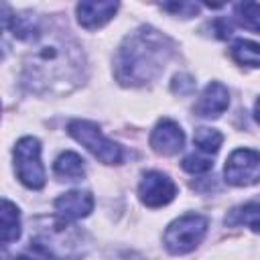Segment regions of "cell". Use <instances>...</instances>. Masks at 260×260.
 I'll return each mask as SVG.
<instances>
[{
    "instance_id": "obj_1",
    "label": "cell",
    "mask_w": 260,
    "mask_h": 260,
    "mask_svg": "<svg viewBox=\"0 0 260 260\" xmlns=\"http://www.w3.org/2000/svg\"><path fill=\"white\" fill-rule=\"evenodd\" d=\"M171 55L169 41L152 28H140L124 39L114 59V73L122 85H144L152 81Z\"/></svg>"
},
{
    "instance_id": "obj_2",
    "label": "cell",
    "mask_w": 260,
    "mask_h": 260,
    "mask_svg": "<svg viewBox=\"0 0 260 260\" xmlns=\"http://www.w3.org/2000/svg\"><path fill=\"white\" fill-rule=\"evenodd\" d=\"M81 67L83 59L75 45L65 39H47L30 53L24 65L26 83L35 91L53 89L57 85L69 89L79 81Z\"/></svg>"
},
{
    "instance_id": "obj_3",
    "label": "cell",
    "mask_w": 260,
    "mask_h": 260,
    "mask_svg": "<svg viewBox=\"0 0 260 260\" xmlns=\"http://www.w3.org/2000/svg\"><path fill=\"white\" fill-rule=\"evenodd\" d=\"M30 244L55 260H77L83 254V234L63 217L39 219Z\"/></svg>"
},
{
    "instance_id": "obj_4",
    "label": "cell",
    "mask_w": 260,
    "mask_h": 260,
    "mask_svg": "<svg viewBox=\"0 0 260 260\" xmlns=\"http://www.w3.org/2000/svg\"><path fill=\"white\" fill-rule=\"evenodd\" d=\"M207 232V219L199 213H187L169 223L165 230V248L171 254H187L199 246Z\"/></svg>"
},
{
    "instance_id": "obj_5",
    "label": "cell",
    "mask_w": 260,
    "mask_h": 260,
    "mask_svg": "<svg viewBox=\"0 0 260 260\" xmlns=\"http://www.w3.org/2000/svg\"><path fill=\"white\" fill-rule=\"evenodd\" d=\"M67 132L79 142L83 144L95 158H100L106 165H118L122 160V148L106 138L100 130V126H95L93 122L87 120H71L67 126Z\"/></svg>"
},
{
    "instance_id": "obj_6",
    "label": "cell",
    "mask_w": 260,
    "mask_h": 260,
    "mask_svg": "<svg viewBox=\"0 0 260 260\" xmlns=\"http://www.w3.org/2000/svg\"><path fill=\"white\" fill-rule=\"evenodd\" d=\"M14 167L22 185L41 189L45 185V169L41 162V142L35 136H24L14 146Z\"/></svg>"
},
{
    "instance_id": "obj_7",
    "label": "cell",
    "mask_w": 260,
    "mask_h": 260,
    "mask_svg": "<svg viewBox=\"0 0 260 260\" xmlns=\"http://www.w3.org/2000/svg\"><path fill=\"white\" fill-rule=\"evenodd\" d=\"M225 183L234 187H250L260 181V152L252 148L234 150L223 167Z\"/></svg>"
},
{
    "instance_id": "obj_8",
    "label": "cell",
    "mask_w": 260,
    "mask_h": 260,
    "mask_svg": "<svg viewBox=\"0 0 260 260\" xmlns=\"http://www.w3.org/2000/svg\"><path fill=\"white\" fill-rule=\"evenodd\" d=\"M138 195L140 201L148 207H160L167 205L175 199L177 195V185L162 173L158 171H148L142 175L138 183Z\"/></svg>"
},
{
    "instance_id": "obj_9",
    "label": "cell",
    "mask_w": 260,
    "mask_h": 260,
    "mask_svg": "<svg viewBox=\"0 0 260 260\" xmlns=\"http://www.w3.org/2000/svg\"><path fill=\"white\" fill-rule=\"evenodd\" d=\"M183 144H185V134H183L181 126L175 120L162 118L152 128L150 146L158 154H177L183 148Z\"/></svg>"
},
{
    "instance_id": "obj_10",
    "label": "cell",
    "mask_w": 260,
    "mask_h": 260,
    "mask_svg": "<svg viewBox=\"0 0 260 260\" xmlns=\"http://www.w3.org/2000/svg\"><path fill=\"white\" fill-rule=\"evenodd\" d=\"M228 104H230V93L225 85H221L219 81H211L201 91L193 112L201 118H217L228 110Z\"/></svg>"
},
{
    "instance_id": "obj_11",
    "label": "cell",
    "mask_w": 260,
    "mask_h": 260,
    "mask_svg": "<svg viewBox=\"0 0 260 260\" xmlns=\"http://www.w3.org/2000/svg\"><path fill=\"white\" fill-rule=\"evenodd\" d=\"M55 209L59 217L71 221L87 217L93 209V197L89 191H67L55 199Z\"/></svg>"
},
{
    "instance_id": "obj_12",
    "label": "cell",
    "mask_w": 260,
    "mask_h": 260,
    "mask_svg": "<svg viewBox=\"0 0 260 260\" xmlns=\"http://www.w3.org/2000/svg\"><path fill=\"white\" fill-rule=\"evenodd\" d=\"M118 10V2H79L75 12L77 20L85 28H100L104 26Z\"/></svg>"
},
{
    "instance_id": "obj_13",
    "label": "cell",
    "mask_w": 260,
    "mask_h": 260,
    "mask_svg": "<svg viewBox=\"0 0 260 260\" xmlns=\"http://www.w3.org/2000/svg\"><path fill=\"white\" fill-rule=\"evenodd\" d=\"M53 171L57 177L65 179V181H75V179H81L85 169H83V158L77 154V152H71V150H65L57 156L55 165H53Z\"/></svg>"
},
{
    "instance_id": "obj_14",
    "label": "cell",
    "mask_w": 260,
    "mask_h": 260,
    "mask_svg": "<svg viewBox=\"0 0 260 260\" xmlns=\"http://www.w3.org/2000/svg\"><path fill=\"white\" fill-rule=\"evenodd\" d=\"M225 223L230 225H248L254 232H260V201H250L244 203L225 217Z\"/></svg>"
},
{
    "instance_id": "obj_15",
    "label": "cell",
    "mask_w": 260,
    "mask_h": 260,
    "mask_svg": "<svg viewBox=\"0 0 260 260\" xmlns=\"http://www.w3.org/2000/svg\"><path fill=\"white\" fill-rule=\"evenodd\" d=\"M0 213H2V244L8 246L20 236V213H18V207L8 199L2 201Z\"/></svg>"
},
{
    "instance_id": "obj_16",
    "label": "cell",
    "mask_w": 260,
    "mask_h": 260,
    "mask_svg": "<svg viewBox=\"0 0 260 260\" xmlns=\"http://www.w3.org/2000/svg\"><path fill=\"white\" fill-rule=\"evenodd\" d=\"M4 26L8 30H12V35L20 41H28L35 39L39 35V24L35 16L28 14H12V16H4Z\"/></svg>"
},
{
    "instance_id": "obj_17",
    "label": "cell",
    "mask_w": 260,
    "mask_h": 260,
    "mask_svg": "<svg viewBox=\"0 0 260 260\" xmlns=\"http://www.w3.org/2000/svg\"><path fill=\"white\" fill-rule=\"evenodd\" d=\"M232 57L240 63V65H248V67H260V45L254 41H236L232 45Z\"/></svg>"
},
{
    "instance_id": "obj_18",
    "label": "cell",
    "mask_w": 260,
    "mask_h": 260,
    "mask_svg": "<svg viewBox=\"0 0 260 260\" xmlns=\"http://www.w3.org/2000/svg\"><path fill=\"white\" fill-rule=\"evenodd\" d=\"M193 142L197 144L199 150H203V152H207V154H213V152L219 150V146H221V142H223V136H221V132L215 130V128L201 126V128L195 130Z\"/></svg>"
},
{
    "instance_id": "obj_19",
    "label": "cell",
    "mask_w": 260,
    "mask_h": 260,
    "mask_svg": "<svg viewBox=\"0 0 260 260\" xmlns=\"http://www.w3.org/2000/svg\"><path fill=\"white\" fill-rule=\"evenodd\" d=\"M236 18L244 28L260 32V4H256V2L236 4Z\"/></svg>"
},
{
    "instance_id": "obj_20",
    "label": "cell",
    "mask_w": 260,
    "mask_h": 260,
    "mask_svg": "<svg viewBox=\"0 0 260 260\" xmlns=\"http://www.w3.org/2000/svg\"><path fill=\"white\" fill-rule=\"evenodd\" d=\"M181 167L187 171V173H193V175H199V173H207L213 162L207 158V156H199V154H189L183 158Z\"/></svg>"
},
{
    "instance_id": "obj_21",
    "label": "cell",
    "mask_w": 260,
    "mask_h": 260,
    "mask_svg": "<svg viewBox=\"0 0 260 260\" xmlns=\"http://www.w3.org/2000/svg\"><path fill=\"white\" fill-rule=\"evenodd\" d=\"M162 8L169 12H175V14H183V16H193L199 10V6L191 4V2H171V4H162Z\"/></svg>"
},
{
    "instance_id": "obj_22",
    "label": "cell",
    "mask_w": 260,
    "mask_h": 260,
    "mask_svg": "<svg viewBox=\"0 0 260 260\" xmlns=\"http://www.w3.org/2000/svg\"><path fill=\"white\" fill-rule=\"evenodd\" d=\"M193 85H195V81L189 77V75H177L175 79H173V91L175 93H189L191 89H193Z\"/></svg>"
},
{
    "instance_id": "obj_23",
    "label": "cell",
    "mask_w": 260,
    "mask_h": 260,
    "mask_svg": "<svg viewBox=\"0 0 260 260\" xmlns=\"http://www.w3.org/2000/svg\"><path fill=\"white\" fill-rule=\"evenodd\" d=\"M4 260H32V258H28V256H24V254H20V256H10V258L6 256Z\"/></svg>"
},
{
    "instance_id": "obj_24",
    "label": "cell",
    "mask_w": 260,
    "mask_h": 260,
    "mask_svg": "<svg viewBox=\"0 0 260 260\" xmlns=\"http://www.w3.org/2000/svg\"><path fill=\"white\" fill-rule=\"evenodd\" d=\"M254 116H256V120H258V124H260V100H258L256 106H254Z\"/></svg>"
}]
</instances>
